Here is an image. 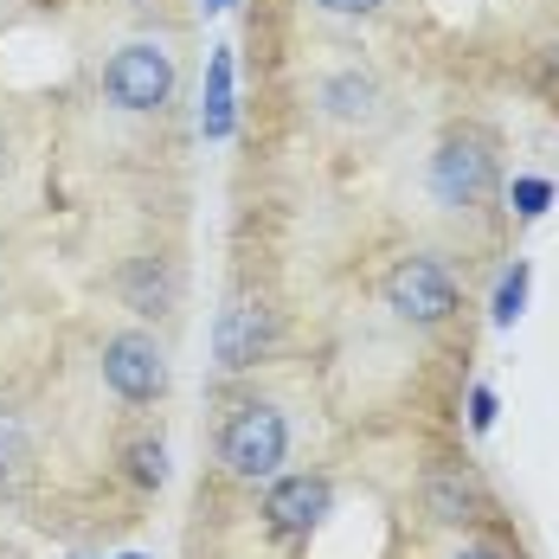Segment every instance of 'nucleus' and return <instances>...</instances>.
<instances>
[{
	"mask_svg": "<svg viewBox=\"0 0 559 559\" xmlns=\"http://www.w3.org/2000/svg\"><path fill=\"white\" fill-rule=\"evenodd\" d=\"M283 450H289V425H283L277 405H238L231 412V425H225L219 438V456L231 476H245V483H264V476H277Z\"/></svg>",
	"mask_w": 559,
	"mask_h": 559,
	"instance_id": "1",
	"label": "nucleus"
},
{
	"mask_svg": "<svg viewBox=\"0 0 559 559\" xmlns=\"http://www.w3.org/2000/svg\"><path fill=\"white\" fill-rule=\"evenodd\" d=\"M104 91H110V104H122V110H135V116L162 110L174 97L168 46H162V39H129V46L110 58V71H104Z\"/></svg>",
	"mask_w": 559,
	"mask_h": 559,
	"instance_id": "2",
	"label": "nucleus"
},
{
	"mask_svg": "<svg viewBox=\"0 0 559 559\" xmlns=\"http://www.w3.org/2000/svg\"><path fill=\"white\" fill-rule=\"evenodd\" d=\"M104 380H110V392L129 399V405L162 399V392H168V354H162V341L142 335V329L110 335V347H104Z\"/></svg>",
	"mask_w": 559,
	"mask_h": 559,
	"instance_id": "3",
	"label": "nucleus"
},
{
	"mask_svg": "<svg viewBox=\"0 0 559 559\" xmlns=\"http://www.w3.org/2000/svg\"><path fill=\"white\" fill-rule=\"evenodd\" d=\"M386 309L399 322L431 329V322H444L450 309H456V283H450V271L438 258H405L386 277Z\"/></svg>",
	"mask_w": 559,
	"mask_h": 559,
	"instance_id": "4",
	"label": "nucleus"
},
{
	"mask_svg": "<svg viewBox=\"0 0 559 559\" xmlns=\"http://www.w3.org/2000/svg\"><path fill=\"white\" fill-rule=\"evenodd\" d=\"M489 180H496V155H489V142L483 135H450L444 148L431 155V193H438V206H476L483 193H489Z\"/></svg>",
	"mask_w": 559,
	"mask_h": 559,
	"instance_id": "5",
	"label": "nucleus"
},
{
	"mask_svg": "<svg viewBox=\"0 0 559 559\" xmlns=\"http://www.w3.org/2000/svg\"><path fill=\"white\" fill-rule=\"evenodd\" d=\"M264 514H271L277 534H309L329 514V483L322 476H283V483H271V496H264Z\"/></svg>",
	"mask_w": 559,
	"mask_h": 559,
	"instance_id": "6",
	"label": "nucleus"
},
{
	"mask_svg": "<svg viewBox=\"0 0 559 559\" xmlns=\"http://www.w3.org/2000/svg\"><path fill=\"white\" fill-rule=\"evenodd\" d=\"M264 341H271V316H264V302H231V309L219 316V329H213L219 367H251V360L264 354Z\"/></svg>",
	"mask_w": 559,
	"mask_h": 559,
	"instance_id": "7",
	"label": "nucleus"
},
{
	"mask_svg": "<svg viewBox=\"0 0 559 559\" xmlns=\"http://www.w3.org/2000/svg\"><path fill=\"white\" fill-rule=\"evenodd\" d=\"M425 508H431V521L463 527V521H476V514H483V489H476L463 469H438V476L425 483Z\"/></svg>",
	"mask_w": 559,
	"mask_h": 559,
	"instance_id": "8",
	"label": "nucleus"
},
{
	"mask_svg": "<svg viewBox=\"0 0 559 559\" xmlns=\"http://www.w3.org/2000/svg\"><path fill=\"white\" fill-rule=\"evenodd\" d=\"M200 129H206V142H225V135H231V46H213V64H206V104H200Z\"/></svg>",
	"mask_w": 559,
	"mask_h": 559,
	"instance_id": "9",
	"label": "nucleus"
},
{
	"mask_svg": "<svg viewBox=\"0 0 559 559\" xmlns=\"http://www.w3.org/2000/svg\"><path fill=\"white\" fill-rule=\"evenodd\" d=\"M322 110L341 116V122H367V116L380 110V91L360 71H335V78H322Z\"/></svg>",
	"mask_w": 559,
	"mask_h": 559,
	"instance_id": "10",
	"label": "nucleus"
},
{
	"mask_svg": "<svg viewBox=\"0 0 559 559\" xmlns=\"http://www.w3.org/2000/svg\"><path fill=\"white\" fill-rule=\"evenodd\" d=\"M527 283H534V271L514 258V271L496 283V309H489V316H496V329H514V322H521V309H527Z\"/></svg>",
	"mask_w": 559,
	"mask_h": 559,
	"instance_id": "11",
	"label": "nucleus"
},
{
	"mask_svg": "<svg viewBox=\"0 0 559 559\" xmlns=\"http://www.w3.org/2000/svg\"><path fill=\"white\" fill-rule=\"evenodd\" d=\"M508 206H514L521 219H540V213L554 206V180H540V174H521V180L508 187Z\"/></svg>",
	"mask_w": 559,
	"mask_h": 559,
	"instance_id": "12",
	"label": "nucleus"
},
{
	"mask_svg": "<svg viewBox=\"0 0 559 559\" xmlns=\"http://www.w3.org/2000/svg\"><path fill=\"white\" fill-rule=\"evenodd\" d=\"M129 469H135V483L162 489V483H168V450H162V444H135V450H129Z\"/></svg>",
	"mask_w": 559,
	"mask_h": 559,
	"instance_id": "13",
	"label": "nucleus"
},
{
	"mask_svg": "<svg viewBox=\"0 0 559 559\" xmlns=\"http://www.w3.org/2000/svg\"><path fill=\"white\" fill-rule=\"evenodd\" d=\"M20 463H26V438H20V425L0 412V483H13V476H20Z\"/></svg>",
	"mask_w": 559,
	"mask_h": 559,
	"instance_id": "14",
	"label": "nucleus"
},
{
	"mask_svg": "<svg viewBox=\"0 0 559 559\" xmlns=\"http://www.w3.org/2000/svg\"><path fill=\"white\" fill-rule=\"evenodd\" d=\"M496 412H502V405H496V392L469 386V431H496Z\"/></svg>",
	"mask_w": 559,
	"mask_h": 559,
	"instance_id": "15",
	"label": "nucleus"
},
{
	"mask_svg": "<svg viewBox=\"0 0 559 559\" xmlns=\"http://www.w3.org/2000/svg\"><path fill=\"white\" fill-rule=\"evenodd\" d=\"M316 7H322V13H373L380 0H316Z\"/></svg>",
	"mask_w": 559,
	"mask_h": 559,
	"instance_id": "16",
	"label": "nucleus"
},
{
	"mask_svg": "<svg viewBox=\"0 0 559 559\" xmlns=\"http://www.w3.org/2000/svg\"><path fill=\"white\" fill-rule=\"evenodd\" d=\"M456 559H496V554H483V547H469V554H456Z\"/></svg>",
	"mask_w": 559,
	"mask_h": 559,
	"instance_id": "17",
	"label": "nucleus"
},
{
	"mask_svg": "<svg viewBox=\"0 0 559 559\" xmlns=\"http://www.w3.org/2000/svg\"><path fill=\"white\" fill-rule=\"evenodd\" d=\"M206 7H231V0H206Z\"/></svg>",
	"mask_w": 559,
	"mask_h": 559,
	"instance_id": "18",
	"label": "nucleus"
},
{
	"mask_svg": "<svg viewBox=\"0 0 559 559\" xmlns=\"http://www.w3.org/2000/svg\"><path fill=\"white\" fill-rule=\"evenodd\" d=\"M122 559H148V554H122Z\"/></svg>",
	"mask_w": 559,
	"mask_h": 559,
	"instance_id": "19",
	"label": "nucleus"
},
{
	"mask_svg": "<svg viewBox=\"0 0 559 559\" xmlns=\"http://www.w3.org/2000/svg\"><path fill=\"white\" fill-rule=\"evenodd\" d=\"M0 174H7V155H0Z\"/></svg>",
	"mask_w": 559,
	"mask_h": 559,
	"instance_id": "20",
	"label": "nucleus"
}]
</instances>
